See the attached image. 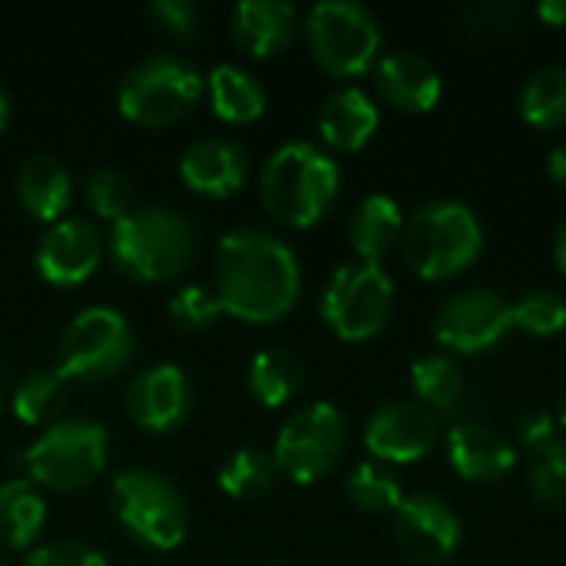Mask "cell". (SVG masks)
I'll list each match as a JSON object with an SVG mask.
<instances>
[{"label":"cell","instance_id":"cell-19","mask_svg":"<svg viewBox=\"0 0 566 566\" xmlns=\"http://www.w3.org/2000/svg\"><path fill=\"white\" fill-rule=\"evenodd\" d=\"M182 182L209 199H229L245 186V153L229 139H199L179 159Z\"/></svg>","mask_w":566,"mask_h":566},{"label":"cell","instance_id":"cell-20","mask_svg":"<svg viewBox=\"0 0 566 566\" xmlns=\"http://www.w3.org/2000/svg\"><path fill=\"white\" fill-rule=\"evenodd\" d=\"M378 123H381V113H378L375 99L358 86L335 90L318 113V133H322L325 146H332L338 153L365 149L371 143V136L378 133Z\"/></svg>","mask_w":566,"mask_h":566},{"label":"cell","instance_id":"cell-46","mask_svg":"<svg viewBox=\"0 0 566 566\" xmlns=\"http://www.w3.org/2000/svg\"><path fill=\"white\" fill-rule=\"evenodd\" d=\"M564 345H566V332H564Z\"/></svg>","mask_w":566,"mask_h":566},{"label":"cell","instance_id":"cell-39","mask_svg":"<svg viewBox=\"0 0 566 566\" xmlns=\"http://www.w3.org/2000/svg\"><path fill=\"white\" fill-rule=\"evenodd\" d=\"M547 172H551V179H554L560 189H566V139L551 149V156H547Z\"/></svg>","mask_w":566,"mask_h":566},{"label":"cell","instance_id":"cell-35","mask_svg":"<svg viewBox=\"0 0 566 566\" xmlns=\"http://www.w3.org/2000/svg\"><path fill=\"white\" fill-rule=\"evenodd\" d=\"M219 315H226V312H222L216 292H209L202 285H186L169 302V318L182 332H206L219 322Z\"/></svg>","mask_w":566,"mask_h":566},{"label":"cell","instance_id":"cell-30","mask_svg":"<svg viewBox=\"0 0 566 566\" xmlns=\"http://www.w3.org/2000/svg\"><path fill=\"white\" fill-rule=\"evenodd\" d=\"M348 497L365 514H395L405 501V491L388 464L365 461L348 474Z\"/></svg>","mask_w":566,"mask_h":566},{"label":"cell","instance_id":"cell-40","mask_svg":"<svg viewBox=\"0 0 566 566\" xmlns=\"http://www.w3.org/2000/svg\"><path fill=\"white\" fill-rule=\"evenodd\" d=\"M537 17L551 27H566V0H544L537 3Z\"/></svg>","mask_w":566,"mask_h":566},{"label":"cell","instance_id":"cell-21","mask_svg":"<svg viewBox=\"0 0 566 566\" xmlns=\"http://www.w3.org/2000/svg\"><path fill=\"white\" fill-rule=\"evenodd\" d=\"M232 36L249 56L272 60L295 36V7L282 0H245L232 13Z\"/></svg>","mask_w":566,"mask_h":566},{"label":"cell","instance_id":"cell-33","mask_svg":"<svg viewBox=\"0 0 566 566\" xmlns=\"http://www.w3.org/2000/svg\"><path fill=\"white\" fill-rule=\"evenodd\" d=\"M531 491L537 504L551 511H566V438L544 448L531 471Z\"/></svg>","mask_w":566,"mask_h":566},{"label":"cell","instance_id":"cell-15","mask_svg":"<svg viewBox=\"0 0 566 566\" xmlns=\"http://www.w3.org/2000/svg\"><path fill=\"white\" fill-rule=\"evenodd\" d=\"M103 259V239L99 232L83 219H60L53 222L36 245V272L46 285L70 289L83 285Z\"/></svg>","mask_w":566,"mask_h":566},{"label":"cell","instance_id":"cell-5","mask_svg":"<svg viewBox=\"0 0 566 566\" xmlns=\"http://www.w3.org/2000/svg\"><path fill=\"white\" fill-rule=\"evenodd\" d=\"M206 90L202 73L179 56H153L136 63L119 83V113L149 129L172 126L192 113Z\"/></svg>","mask_w":566,"mask_h":566},{"label":"cell","instance_id":"cell-38","mask_svg":"<svg viewBox=\"0 0 566 566\" xmlns=\"http://www.w3.org/2000/svg\"><path fill=\"white\" fill-rule=\"evenodd\" d=\"M517 438L527 451H544L557 441V415L544 408H531L517 418Z\"/></svg>","mask_w":566,"mask_h":566},{"label":"cell","instance_id":"cell-16","mask_svg":"<svg viewBox=\"0 0 566 566\" xmlns=\"http://www.w3.org/2000/svg\"><path fill=\"white\" fill-rule=\"evenodd\" d=\"M129 418L149 431L166 434L189 415V381L179 365H153L139 371L126 395Z\"/></svg>","mask_w":566,"mask_h":566},{"label":"cell","instance_id":"cell-22","mask_svg":"<svg viewBox=\"0 0 566 566\" xmlns=\"http://www.w3.org/2000/svg\"><path fill=\"white\" fill-rule=\"evenodd\" d=\"M17 199L23 212H30L40 222H60V216L73 202V182L63 163L50 153H33L23 159L17 172Z\"/></svg>","mask_w":566,"mask_h":566},{"label":"cell","instance_id":"cell-11","mask_svg":"<svg viewBox=\"0 0 566 566\" xmlns=\"http://www.w3.org/2000/svg\"><path fill=\"white\" fill-rule=\"evenodd\" d=\"M345 438L348 428L342 411L328 401H315L295 411L279 431L272 448L275 471H282L295 484H315L338 464Z\"/></svg>","mask_w":566,"mask_h":566},{"label":"cell","instance_id":"cell-25","mask_svg":"<svg viewBox=\"0 0 566 566\" xmlns=\"http://www.w3.org/2000/svg\"><path fill=\"white\" fill-rule=\"evenodd\" d=\"M305 385V361L292 348H265L249 365V391L262 408L289 405Z\"/></svg>","mask_w":566,"mask_h":566},{"label":"cell","instance_id":"cell-28","mask_svg":"<svg viewBox=\"0 0 566 566\" xmlns=\"http://www.w3.org/2000/svg\"><path fill=\"white\" fill-rule=\"evenodd\" d=\"M66 385L70 381L60 375V368H36V371H30L17 385V391L10 398L17 421L27 424V428L50 424L63 411V405H66Z\"/></svg>","mask_w":566,"mask_h":566},{"label":"cell","instance_id":"cell-29","mask_svg":"<svg viewBox=\"0 0 566 566\" xmlns=\"http://www.w3.org/2000/svg\"><path fill=\"white\" fill-rule=\"evenodd\" d=\"M521 116L537 129L566 126V66H544L527 76L517 96Z\"/></svg>","mask_w":566,"mask_h":566},{"label":"cell","instance_id":"cell-2","mask_svg":"<svg viewBox=\"0 0 566 566\" xmlns=\"http://www.w3.org/2000/svg\"><path fill=\"white\" fill-rule=\"evenodd\" d=\"M398 245L415 275L424 282H448L481 259L484 229L471 206L458 199H434L405 219Z\"/></svg>","mask_w":566,"mask_h":566},{"label":"cell","instance_id":"cell-8","mask_svg":"<svg viewBox=\"0 0 566 566\" xmlns=\"http://www.w3.org/2000/svg\"><path fill=\"white\" fill-rule=\"evenodd\" d=\"M113 514L149 551H176L189 524L182 494L156 471H123L113 481Z\"/></svg>","mask_w":566,"mask_h":566},{"label":"cell","instance_id":"cell-32","mask_svg":"<svg viewBox=\"0 0 566 566\" xmlns=\"http://www.w3.org/2000/svg\"><path fill=\"white\" fill-rule=\"evenodd\" d=\"M514 328L534 338H554L566 332V298L554 289H531L514 302Z\"/></svg>","mask_w":566,"mask_h":566},{"label":"cell","instance_id":"cell-44","mask_svg":"<svg viewBox=\"0 0 566 566\" xmlns=\"http://www.w3.org/2000/svg\"><path fill=\"white\" fill-rule=\"evenodd\" d=\"M0 401H3V368H0Z\"/></svg>","mask_w":566,"mask_h":566},{"label":"cell","instance_id":"cell-27","mask_svg":"<svg viewBox=\"0 0 566 566\" xmlns=\"http://www.w3.org/2000/svg\"><path fill=\"white\" fill-rule=\"evenodd\" d=\"M411 385L418 401L438 418L454 415L464 401V371L451 355H421L411 365Z\"/></svg>","mask_w":566,"mask_h":566},{"label":"cell","instance_id":"cell-42","mask_svg":"<svg viewBox=\"0 0 566 566\" xmlns=\"http://www.w3.org/2000/svg\"><path fill=\"white\" fill-rule=\"evenodd\" d=\"M7 119H10V103H7V93L0 90V133L7 129Z\"/></svg>","mask_w":566,"mask_h":566},{"label":"cell","instance_id":"cell-23","mask_svg":"<svg viewBox=\"0 0 566 566\" xmlns=\"http://www.w3.org/2000/svg\"><path fill=\"white\" fill-rule=\"evenodd\" d=\"M401 232H405V212L385 192L365 196L348 222V239L358 262H371V265H378L401 242Z\"/></svg>","mask_w":566,"mask_h":566},{"label":"cell","instance_id":"cell-7","mask_svg":"<svg viewBox=\"0 0 566 566\" xmlns=\"http://www.w3.org/2000/svg\"><path fill=\"white\" fill-rule=\"evenodd\" d=\"M106 448L109 434L96 421H60L23 451V468L30 484L70 494L103 474Z\"/></svg>","mask_w":566,"mask_h":566},{"label":"cell","instance_id":"cell-6","mask_svg":"<svg viewBox=\"0 0 566 566\" xmlns=\"http://www.w3.org/2000/svg\"><path fill=\"white\" fill-rule=\"evenodd\" d=\"M315 63L332 76H361L378 63L381 27L375 13L355 0H325L305 20Z\"/></svg>","mask_w":566,"mask_h":566},{"label":"cell","instance_id":"cell-9","mask_svg":"<svg viewBox=\"0 0 566 566\" xmlns=\"http://www.w3.org/2000/svg\"><path fill=\"white\" fill-rule=\"evenodd\" d=\"M395 308V282L381 265H342L322 292V318L342 342H368L385 332Z\"/></svg>","mask_w":566,"mask_h":566},{"label":"cell","instance_id":"cell-14","mask_svg":"<svg viewBox=\"0 0 566 566\" xmlns=\"http://www.w3.org/2000/svg\"><path fill=\"white\" fill-rule=\"evenodd\" d=\"M461 517L438 494H411L395 511V541L418 566H438L451 560L461 547Z\"/></svg>","mask_w":566,"mask_h":566},{"label":"cell","instance_id":"cell-1","mask_svg":"<svg viewBox=\"0 0 566 566\" xmlns=\"http://www.w3.org/2000/svg\"><path fill=\"white\" fill-rule=\"evenodd\" d=\"M302 292L295 252L262 232L235 229L216 249V298L226 315L245 325H272L285 318Z\"/></svg>","mask_w":566,"mask_h":566},{"label":"cell","instance_id":"cell-26","mask_svg":"<svg viewBox=\"0 0 566 566\" xmlns=\"http://www.w3.org/2000/svg\"><path fill=\"white\" fill-rule=\"evenodd\" d=\"M46 524V504L30 481L0 484V544L7 551H27Z\"/></svg>","mask_w":566,"mask_h":566},{"label":"cell","instance_id":"cell-36","mask_svg":"<svg viewBox=\"0 0 566 566\" xmlns=\"http://www.w3.org/2000/svg\"><path fill=\"white\" fill-rule=\"evenodd\" d=\"M23 566H106V557L80 541H56L40 551H33Z\"/></svg>","mask_w":566,"mask_h":566},{"label":"cell","instance_id":"cell-10","mask_svg":"<svg viewBox=\"0 0 566 566\" xmlns=\"http://www.w3.org/2000/svg\"><path fill=\"white\" fill-rule=\"evenodd\" d=\"M133 358V332L116 308L93 305L73 315L60 335V375L66 381L96 385L126 368Z\"/></svg>","mask_w":566,"mask_h":566},{"label":"cell","instance_id":"cell-4","mask_svg":"<svg viewBox=\"0 0 566 566\" xmlns=\"http://www.w3.org/2000/svg\"><path fill=\"white\" fill-rule=\"evenodd\" d=\"M109 255L136 282H169L192 259V229L166 206L129 209L113 222Z\"/></svg>","mask_w":566,"mask_h":566},{"label":"cell","instance_id":"cell-18","mask_svg":"<svg viewBox=\"0 0 566 566\" xmlns=\"http://www.w3.org/2000/svg\"><path fill=\"white\" fill-rule=\"evenodd\" d=\"M375 76H378V93L385 96V103L405 113H428L438 106L444 93V80L438 66L428 56L408 53V50L381 56L375 63Z\"/></svg>","mask_w":566,"mask_h":566},{"label":"cell","instance_id":"cell-31","mask_svg":"<svg viewBox=\"0 0 566 566\" xmlns=\"http://www.w3.org/2000/svg\"><path fill=\"white\" fill-rule=\"evenodd\" d=\"M272 481H275V461H272V454H265L259 448L235 451L219 471V488L235 501L265 494L272 488Z\"/></svg>","mask_w":566,"mask_h":566},{"label":"cell","instance_id":"cell-12","mask_svg":"<svg viewBox=\"0 0 566 566\" xmlns=\"http://www.w3.org/2000/svg\"><path fill=\"white\" fill-rule=\"evenodd\" d=\"M514 328V302L494 289H468L451 295L434 318V338L451 355H484Z\"/></svg>","mask_w":566,"mask_h":566},{"label":"cell","instance_id":"cell-45","mask_svg":"<svg viewBox=\"0 0 566 566\" xmlns=\"http://www.w3.org/2000/svg\"><path fill=\"white\" fill-rule=\"evenodd\" d=\"M0 566H10V564H7V557H3V554H0Z\"/></svg>","mask_w":566,"mask_h":566},{"label":"cell","instance_id":"cell-34","mask_svg":"<svg viewBox=\"0 0 566 566\" xmlns=\"http://www.w3.org/2000/svg\"><path fill=\"white\" fill-rule=\"evenodd\" d=\"M86 206L99 216V219H113L119 222L129 206H133V186L119 169H96L86 179Z\"/></svg>","mask_w":566,"mask_h":566},{"label":"cell","instance_id":"cell-13","mask_svg":"<svg viewBox=\"0 0 566 566\" xmlns=\"http://www.w3.org/2000/svg\"><path fill=\"white\" fill-rule=\"evenodd\" d=\"M441 418L421 401H388L365 424V448L378 464H415L434 451Z\"/></svg>","mask_w":566,"mask_h":566},{"label":"cell","instance_id":"cell-37","mask_svg":"<svg viewBox=\"0 0 566 566\" xmlns=\"http://www.w3.org/2000/svg\"><path fill=\"white\" fill-rule=\"evenodd\" d=\"M149 17L172 36H192L199 30V7L189 0H156Z\"/></svg>","mask_w":566,"mask_h":566},{"label":"cell","instance_id":"cell-3","mask_svg":"<svg viewBox=\"0 0 566 566\" xmlns=\"http://www.w3.org/2000/svg\"><path fill=\"white\" fill-rule=\"evenodd\" d=\"M338 186V163L325 149L312 143H285L262 169V206L282 226L308 229L332 209Z\"/></svg>","mask_w":566,"mask_h":566},{"label":"cell","instance_id":"cell-41","mask_svg":"<svg viewBox=\"0 0 566 566\" xmlns=\"http://www.w3.org/2000/svg\"><path fill=\"white\" fill-rule=\"evenodd\" d=\"M554 262H557L560 275H566V216L560 229H557V235H554Z\"/></svg>","mask_w":566,"mask_h":566},{"label":"cell","instance_id":"cell-43","mask_svg":"<svg viewBox=\"0 0 566 566\" xmlns=\"http://www.w3.org/2000/svg\"><path fill=\"white\" fill-rule=\"evenodd\" d=\"M557 424H560V428H566V391H564V398L557 401Z\"/></svg>","mask_w":566,"mask_h":566},{"label":"cell","instance_id":"cell-24","mask_svg":"<svg viewBox=\"0 0 566 566\" xmlns=\"http://www.w3.org/2000/svg\"><path fill=\"white\" fill-rule=\"evenodd\" d=\"M209 103H212V113L222 119V123H255L262 113H265V90L259 86V80L232 63H219L209 80Z\"/></svg>","mask_w":566,"mask_h":566},{"label":"cell","instance_id":"cell-17","mask_svg":"<svg viewBox=\"0 0 566 566\" xmlns=\"http://www.w3.org/2000/svg\"><path fill=\"white\" fill-rule=\"evenodd\" d=\"M448 461L458 478L471 484H494L517 464V448L494 428L478 421H458L448 431Z\"/></svg>","mask_w":566,"mask_h":566}]
</instances>
